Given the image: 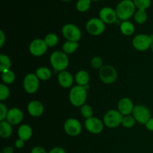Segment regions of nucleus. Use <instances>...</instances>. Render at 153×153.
Listing matches in <instances>:
<instances>
[{"label":"nucleus","instance_id":"obj_42","mask_svg":"<svg viewBox=\"0 0 153 153\" xmlns=\"http://www.w3.org/2000/svg\"><path fill=\"white\" fill-rule=\"evenodd\" d=\"M150 38H151V40H152V43H153V34H150Z\"/></svg>","mask_w":153,"mask_h":153},{"label":"nucleus","instance_id":"obj_45","mask_svg":"<svg viewBox=\"0 0 153 153\" xmlns=\"http://www.w3.org/2000/svg\"><path fill=\"white\" fill-rule=\"evenodd\" d=\"M91 1H99V0H91Z\"/></svg>","mask_w":153,"mask_h":153},{"label":"nucleus","instance_id":"obj_16","mask_svg":"<svg viewBox=\"0 0 153 153\" xmlns=\"http://www.w3.org/2000/svg\"><path fill=\"white\" fill-rule=\"evenodd\" d=\"M24 114L22 111L19 108H12L9 109L6 120L12 126H17L22 123Z\"/></svg>","mask_w":153,"mask_h":153},{"label":"nucleus","instance_id":"obj_29","mask_svg":"<svg viewBox=\"0 0 153 153\" xmlns=\"http://www.w3.org/2000/svg\"><path fill=\"white\" fill-rule=\"evenodd\" d=\"M91 0H78L76 4V10L82 13L88 11L91 7Z\"/></svg>","mask_w":153,"mask_h":153},{"label":"nucleus","instance_id":"obj_36","mask_svg":"<svg viewBox=\"0 0 153 153\" xmlns=\"http://www.w3.org/2000/svg\"><path fill=\"white\" fill-rule=\"evenodd\" d=\"M49 152L46 150V149L40 146H34L31 149V153H48Z\"/></svg>","mask_w":153,"mask_h":153},{"label":"nucleus","instance_id":"obj_43","mask_svg":"<svg viewBox=\"0 0 153 153\" xmlns=\"http://www.w3.org/2000/svg\"><path fill=\"white\" fill-rule=\"evenodd\" d=\"M151 50H152V53H153V43H152V46H151Z\"/></svg>","mask_w":153,"mask_h":153},{"label":"nucleus","instance_id":"obj_18","mask_svg":"<svg viewBox=\"0 0 153 153\" xmlns=\"http://www.w3.org/2000/svg\"><path fill=\"white\" fill-rule=\"evenodd\" d=\"M27 111L33 117H39L44 112V105L38 100H31L27 105Z\"/></svg>","mask_w":153,"mask_h":153},{"label":"nucleus","instance_id":"obj_37","mask_svg":"<svg viewBox=\"0 0 153 153\" xmlns=\"http://www.w3.org/2000/svg\"><path fill=\"white\" fill-rule=\"evenodd\" d=\"M25 140H22V139L18 137V139H16V141H15L14 143L15 147H16V149H22V148H23L24 146H25Z\"/></svg>","mask_w":153,"mask_h":153},{"label":"nucleus","instance_id":"obj_27","mask_svg":"<svg viewBox=\"0 0 153 153\" xmlns=\"http://www.w3.org/2000/svg\"><path fill=\"white\" fill-rule=\"evenodd\" d=\"M134 19L136 23L139 24V25H142V24L145 23L147 20V13L145 10H138L137 9V10H136L134 14Z\"/></svg>","mask_w":153,"mask_h":153},{"label":"nucleus","instance_id":"obj_22","mask_svg":"<svg viewBox=\"0 0 153 153\" xmlns=\"http://www.w3.org/2000/svg\"><path fill=\"white\" fill-rule=\"evenodd\" d=\"M13 133V128L11 124L7 120L0 121V136L1 138L7 139L11 136Z\"/></svg>","mask_w":153,"mask_h":153},{"label":"nucleus","instance_id":"obj_41","mask_svg":"<svg viewBox=\"0 0 153 153\" xmlns=\"http://www.w3.org/2000/svg\"><path fill=\"white\" fill-rule=\"evenodd\" d=\"M13 148L10 146H5V147L3 148L1 152L2 153H13Z\"/></svg>","mask_w":153,"mask_h":153},{"label":"nucleus","instance_id":"obj_39","mask_svg":"<svg viewBox=\"0 0 153 153\" xmlns=\"http://www.w3.org/2000/svg\"><path fill=\"white\" fill-rule=\"evenodd\" d=\"M6 41V36L2 30L0 31V47H3Z\"/></svg>","mask_w":153,"mask_h":153},{"label":"nucleus","instance_id":"obj_38","mask_svg":"<svg viewBox=\"0 0 153 153\" xmlns=\"http://www.w3.org/2000/svg\"><path fill=\"white\" fill-rule=\"evenodd\" d=\"M48 153H67L65 149L61 146H55L49 151Z\"/></svg>","mask_w":153,"mask_h":153},{"label":"nucleus","instance_id":"obj_8","mask_svg":"<svg viewBox=\"0 0 153 153\" xmlns=\"http://www.w3.org/2000/svg\"><path fill=\"white\" fill-rule=\"evenodd\" d=\"M40 81L35 73L27 74L23 79V88L25 92L29 94L37 92L40 88Z\"/></svg>","mask_w":153,"mask_h":153},{"label":"nucleus","instance_id":"obj_4","mask_svg":"<svg viewBox=\"0 0 153 153\" xmlns=\"http://www.w3.org/2000/svg\"><path fill=\"white\" fill-rule=\"evenodd\" d=\"M123 115L118 110L111 109L108 110L103 117V123L105 126L109 128H115L122 125Z\"/></svg>","mask_w":153,"mask_h":153},{"label":"nucleus","instance_id":"obj_32","mask_svg":"<svg viewBox=\"0 0 153 153\" xmlns=\"http://www.w3.org/2000/svg\"><path fill=\"white\" fill-rule=\"evenodd\" d=\"M136 8L138 10H145L149 8L151 5V0H132Z\"/></svg>","mask_w":153,"mask_h":153},{"label":"nucleus","instance_id":"obj_40","mask_svg":"<svg viewBox=\"0 0 153 153\" xmlns=\"http://www.w3.org/2000/svg\"><path fill=\"white\" fill-rule=\"evenodd\" d=\"M145 126H146V129L149 130V131H152L153 132V117H151L146 122V123L145 124Z\"/></svg>","mask_w":153,"mask_h":153},{"label":"nucleus","instance_id":"obj_31","mask_svg":"<svg viewBox=\"0 0 153 153\" xmlns=\"http://www.w3.org/2000/svg\"><path fill=\"white\" fill-rule=\"evenodd\" d=\"M136 123L137 122H136L135 119L132 116V114L126 115V116H123L122 121V126L124 128H131L134 126Z\"/></svg>","mask_w":153,"mask_h":153},{"label":"nucleus","instance_id":"obj_21","mask_svg":"<svg viewBox=\"0 0 153 153\" xmlns=\"http://www.w3.org/2000/svg\"><path fill=\"white\" fill-rule=\"evenodd\" d=\"M120 30L123 35L129 37V36L134 34V31H135V27H134V24L130 22L129 20L122 21L121 23L120 24Z\"/></svg>","mask_w":153,"mask_h":153},{"label":"nucleus","instance_id":"obj_10","mask_svg":"<svg viewBox=\"0 0 153 153\" xmlns=\"http://www.w3.org/2000/svg\"><path fill=\"white\" fill-rule=\"evenodd\" d=\"M64 130L67 135L76 137L82 132V125L76 118H68L64 123Z\"/></svg>","mask_w":153,"mask_h":153},{"label":"nucleus","instance_id":"obj_13","mask_svg":"<svg viewBox=\"0 0 153 153\" xmlns=\"http://www.w3.org/2000/svg\"><path fill=\"white\" fill-rule=\"evenodd\" d=\"M104 126L105 125L103 121L95 117L88 118L85 121V128H86L88 132L91 133V134H100L103 131Z\"/></svg>","mask_w":153,"mask_h":153},{"label":"nucleus","instance_id":"obj_44","mask_svg":"<svg viewBox=\"0 0 153 153\" xmlns=\"http://www.w3.org/2000/svg\"><path fill=\"white\" fill-rule=\"evenodd\" d=\"M61 1H72V0H61Z\"/></svg>","mask_w":153,"mask_h":153},{"label":"nucleus","instance_id":"obj_11","mask_svg":"<svg viewBox=\"0 0 153 153\" xmlns=\"http://www.w3.org/2000/svg\"><path fill=\"white\" fill-rule=\"evenodd\" d=\"M48 46L44 39L36 38L30 43L28 49L31 55L34 57H40L44 55L48 50Z\"/></svg>","mask_w":153,"mask_h":153},{"label":"nucleus","instance_id":"obj_26","mask_svg":"<svg viewBox=\"0 0 153 153\" xmlns=\"http://www.w3.org/2000/svg\"><path fill=\"white\" fill-rule=\"evenodd\" d=\"M11 60L7 55L1 54L0 55V72L3 73L7 70H11Z\"/></svg>","mask_w":153,"mask_h":153},{"label":"nucleus","instance_id":"obj_17","mask_svg":"<svg viewBox=\"0 0 153 153\" xmlns=\"http://www.w3.org/2000/svg\"><path fill=\"white\" fill-rule=\"evenodd\" d=\"M75 82V76L69 71L60 72L58 75V83L63 88H70Z\"/></svg>","mask_w":153,"mask_h":153},{"label":"nucleus","instance_id":"obj_15","mask_svg":"<svg viewBox=\"0 0 153 153\" xmlns=\"http://www.w3.org/2000/svg\"><path fill=\"white\" fill-rule=\"evenodd\" d=\"M134 105L132 100L128 97H123L120 99L117 103V110L122 114L123 116L132 114L134 110Z\"/></svg>","mask_w":153,"mask_h":153},{"label":"nucleus","instance_id":"obj_9","mask_svg":"<svg viewBox=\"0 0 153 153\" xmlns=\"http://www.w3.org/2000/svg\"><path fill=\"white\" fill-rule=\"evenodd\" d=\"M132 46L136 50L144 52L150 49L152 46V40L150 35L146 34H139L134 36L132 40Z\"/></svg>","mask_w":153,"mask_h":153},{"label":"nucleus","instance_id":"obj_12","mask_svg":"<svg viewBox=\"0 0 153 153\" xmlns=\"http://www.w3.org/2000/svg\"><path fill=\"white\" fill-rule=\"evenodd\" d=\"M132 116L134 117L136 122L142 125H145L146 122L152 117L149 109L143 105H137L134 106Z\"/></svg>","mask_w":153,"mask_h":153},{"label":"nucleus","instance_id":"obj_28","mask_svg":"<svg viewBox=\"0 0 153 153\" xmlns=\"http://www.w3.org/2000/svg\"><path fill=\"white\" fill-rule=\"evenodd\" d=\"M44 40L48 47H54L58 45L59 38H58V36L55 33H49L45 36Z\"/></svg>","mask_w":153,"mask_h":153},{"label":"nucleus","instance_id":"obj_7","mask_svg":"<svg viewBox=\"0 0 153 153\" xmlns=\"http://www.w3.org/2000/svg\"><path fill=\"white\" fill-rule=\"evenodd\" d=\"M106 24L100 17H93L86 23V30L91 35H101L105 30Z\"/></svg>","mask_w":153,"mask_h":153},{"label":"nucleus","instance_id":"obj_34","mask_svg":"<svg viewBox=\"0 0 153 153\" xmlns=\"http://www.w3.org/2000/svg\"><path fill=\"white\" fill-rule=\"evenodd\" d=\"M91 65L94 69L99 70L104 66L103 65L102 59L101 57L100 56L93 57L91 60Z\"/></svg>","mask_w":153,"mask_h":153},{"label":"nucleus","instance_id":"obj_3","mask_svg":"<svg viewBox=\"0 0 153 153\" xmlns=\"http://www.w3.org/2000/svg\"><path fill=\"white\" fill-rule=\"evenodd\" d=\"M136 7L132 0H122L117 5L116 10L118 19L121 21L128 20L134 16Z\"/></svg>","mask_w":153,"mask_h":153},{"label":"nucleus","instance_id":"obj_25","mask_svg":"<svg viewBox=\"0 0 153 153\" xmlns=\"http://www.w3.org/2000/svg\"><path fill=\"white\" fill-rule=\"evenodd\" d=\"M15 79H16V75L12 70H9L1 73V81L4 85H12L14 82Z\"/></svg>","mask_w":153,"mask_h":153},{"label":"nucleus","instance_id":"obj_33","mask_svg":"<svg viewBox=\"0 0 153 153\" xmlns=\"http://www.w3.org/2000/svg\"><path fill=\"white\" fill-rule=\"evenodd\" d=\"M10 91L7 85L1 83L0 85V100L1 102L7 100L8 97H10Z\"/></svg>","mask_w":153,"mask_h":153},{"label":"nucleus","instance_id":"obj_19","mask_svg":"<svg viewBox=\"0 0 153 153\" xmlns=\"http://www.w3.org/2000/svg\"><path fill=\"white\" fill-rule=\"evenodd\" d=\"M33 131L31 127L28 124H22L19 126L17 130V135L18 137L22 140L27 141L30 140L32 137Z\"/></svg>","mask_w":153,"mask_h":153},{"label":"nucleus","instance_id":"obj_46","mask_svg":"<svg viewBox=\"0 0 153 153\" xmlns=\"http://www.w3.org/2000/svg\"><path fill=\"white\" fill-rule=\"evenodd\" d=\"M0 153H2V152H0Z\"/></svg>","mask_w":153,"mask_h":153},{"label":"nucleus","instance_id":"obj_6","mask_svg":"<svg viewBox=\"0 0 153 153\" xmlns=\"http://www.w3.org/2000/svg\"><path fill=\"white\" fill-rule=\"evenodd\" d=\"M99 77L105 85H112L117 79V71L111 65H104L99 70Z\"/></svg>","mask_w":153,"mask_h":153},{"label":"nucleus","instance_id":"obj_2","mask_svg":"<svg viewBox=\"0 0 153 153\" xmlns=\"http://www.w3.org/2000/svg\"><path fill=\"white\" fill-rule=\"evenodd\" d=\"M88 98V90L85 87L77 85L72 87L69 92V100L75 107H82Z\"/></svg>","mask_w":153,"mask_h":153},{"label":"nucleus","instance_id":"obj_23","mask_svg":"<svg viewBox=\"0 0 153 153\" xmlns=\"http://www.w3.org/2000/svg\"><path fill=\"white\" fill-rule=\"evenodd\" d=\"M35 74L40 81H47L52 78V73L50 69L46 67H40L36 70Z\"/></svg>","mask_w":153,"mask_h":153},{"label":"nucleus","instance_id":"obj_20","mask_svg":"<svg viewBox=\"0 0 153 153\" xmlns=\"http://www.w3.org/2000/svg\"><path fill=\"white\" fill-rule=\"evenodd\" d=\"M90 79V74L86 71V70H81L76 73L75 76V82L77 84V85L85 87L89 85Z\"/></svg>","mask_w":153,"mask_h":153},{"label":"nucleus","instance_id":"obj_5","mask_svg":"<svg viewBox=\"0 0 153 153\" xmlns=\"http://www.w3.org/2000/svg\"><path fill=\"white\" fill-rule=\"evenodd\" d=\"M62 35L68 41L79 43L82 36L80 28L73 23H67L62 27L61 29Z\"/></svg>","mask_w":153,"mask_h":153},{"label":"nucleus","instance_id":"obj_14","mask_svg":"<svg viewBox=\"0 0 153 153\" xmlns=\"http://www.w3.org/2000/svg\"><path fill=\"white\" fill-rule=\"evenodd\" d=\"M99 17L105 24L116 23L118 19L116 10L111 7H103L100 9Z\"/></svg>","mask_w":153,"mask_h":153},{"label":"nucleus","instance_id":"obj_30","mask_svg":"<svg viewBox=\"0 0 153 153\" xmlns=\"http://www.w3.org/2000/svg\"><path fill=\"white\" fill-rule=\"evenodd\" d=\"M80 112L82 116L85 117V120L94 117V110L90 105H83L82 107H80Z\"/></svg>","mask_w":153,"mask_h":153},{"label":"nucleus","instance_id":"obj_35","mask_svg":"<svg viewBox=\"0 0 153 153\" xmlns=\"http://www.w3.org/2000/svg\"><path fill=\"white\" fill-rule=\"evenodd\" d=\"M8 111L6 105H4L3 102L0 103V121L6 120Z\"/></svg>","mask_w":153,"mask_h":153},{"label":"nucleus","instance_id":"obj_24","mask_svg":"<svg viewBox=\"0 0 153 153\" xmlns=\"http://www.w3.org/2000/svg\"><path fill=\"white\" fill-rule=\"evenodd\" d=\"M79 44L77 42L68 41L67 40L64 42L62 45V51L67 55H71L73 54L79 48Z\"/></svg>","mask_w":153,"mask_h":153},{"label":"nucleus","instance_id":"obj_1","mask_svg":"<svg viewBox=\"0 0 153 153\" xmlns=\"http://www.w3.org/2000/svg\"><path fill=\"white\" fill-rule=\"evenodd\" d=\"M49 62L54 70L60 73L67 70L70 64V60L68 55L64 53L63 51L57 50L51 54Z\"/></svg>","mask_w":153,"mask_h":153}]
</instances>
